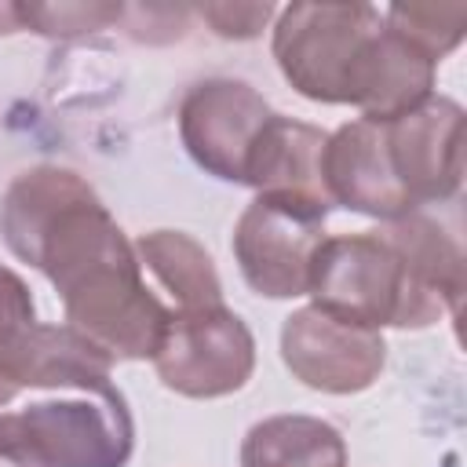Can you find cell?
<instances>
[{
	"label": "cell",
	"instance_id": "obj_16",
	"mask_svg": "<svg viewBox=\"0 0 467 467\" xmlns=\"http://www.w3.org/2000/svg\"><path fill=\"white\" fill-rule=\"evenodd\" d=\"M135 259L142 270L157 277V285L175 299V310H201L223 303V285L212 255L182 230H153L135 244Z\"/></svg>",
	"mask_w": 467,
	"mask_h": 467
},
{
	"label": "cell",
	"instance_id": "obj_13",
	"mask_svg": "<svg viewBox=\"0 0 467 467\" xmlns=\"http://www.w3.org/2000/svg\"><path fill=\"white\" fill-rule=\"evenodd\" d=\"M325 142H328V135L321 128L270 113V120L259 128V135L248 150L244 182L255 186L259 197L303 204V208L328 215L332 201H328L325 168H321Z\"/></svg>",
	"mask_w": 467,
	"mask_h": 467
},
{
	"label": "cell",
	"instance_id": "obj_20",
	"mask_svg": "<svg viewBox=\"0 0 467 467\" xmlns=\"http://www.w3.org/2000/svg\"><path fill=\"white\" fill-rule=\"evenodd\" d=\"M197 15L226 40H252L274 18V4H201Z\"/></svg>",
	"mask_w": 467,
	"mask_h": 467
},
{
	"label": "cell",
	"instance_id": "obj_2",
	"mask_svg": "<svg viewBox=\"0 0 467 467\" xmlns=\"http://www.w3.org/2000/svg\"><path fill=\"white\" fill-rule=\"evenodd\" d=\"M383 26L372 4H288L277 11L274 58L285 80L314 102H347V73L358 47Z\"/></svg>",
	"mask_w": 467,
	"mask_h": 467
},
{
	"label": "cell",
	"instance_id": "obj_5",
	"mask_svg": "<svg viewBox=\"0 0 467 467\" xmlns=\"http://www.w3.org/2000/svg\"><path fill=\"white\" fill-rule=\"evenodd\" d=\"M325 241V215L303 204L255 197L234 226V255L244 281L270 299L306 296L314 252Z\"/></svg>",
	"mask_w": 467,
	"mask_h": 467
},
{
	"label": "cell",
	"instance_id": "obj_1",
	"mask_svg": "<svg viewBox=\"0 0 467 467\" xmlns=\"http://www.w3.org/2000/svg\"><path fill=\"white\" fill-rule=\"evenodd\" d=\"M29 266L44 270L55 285L66 325L113 361L157 354L171 310L150 292L131 241L95 190L55 215Z\"/></svg>",
	"mask_w": 467,
	"mask_h": 467
},
{
	"label": "cell",
	"instance_id": "obj_6",
	"mask_svg": "<svg viewBox=\"0 0 467 467\" xmlns=\"http://www.w3.org/2000/svg\"><path fill=\"white\" fill-rule=\"evenodd\" d=\"M18 420L51 467H124L135 449V423L113 383L69 401H36Z\"/></svg>",
	"mask_w": 467,
	"mask_h": 467
},
{
	"label": "cell",
	"instance_id": "obj_18",
	"mask_svg": "<svg viewBox=\"0 0 467 467\" xmlns=\"http://www.w3.org/2000/svg\"><path fill=\"white\" fill-rule=\"evenodd\" d=\"M383 26L416 47L423 58H445L467 33V4L452 0H401L383 11Z\"/></svg>",
	"mask_w": 467,
	"mask_h": 467
},
{
	"label": "cell",
	"instance_id": "obj_8",
	"mask_svg": "<svg viewBox=\"0 0 467 467\" xmlns=\"http://www.w3.org/2000/svg\"><path fill=\"white\" fill-rule=\"evenodd\" d=\"M270 120L266 99L241 80H201L179 102V135L186 153L215 179L244 182V161Z\"/></svg>",
	"mask_w": 467,
	"mask_h": 467
},
{
	"label": "cell",
	"instance_id": "obj_15",
	"mask_svg": "<svg viewBox=\"0 0 467 467\" xmlns=\"http://www.w3.org/2000/svg\"><path fill=\"white\" fill-rule=\"evenodd\" d=\"M84 193H91V186L69 168L36 164V168L22 171L0 201V234H4L7 248L22 263H29L44 230L55 223V215L66 204L80 201Z\"/></svg>",
	"mask_w": 467,
	"mask_h": 467
},
{
	"label": "cell",
	"instance_id": "obj_12",
	"mask_svg": "<svg viewBox=\"0 0 467 467\" xmlns=\"http://www.w3.org/2000/svg\"><path fill=\"white\" fill-rule=\"evenodd\" d=\"M113 358L88 343L69 325H18L0 336V379L18 394L22 387L95 390L109 383Z\"/></svg>",
	"mask_w": 467,
	"mask_h": 467
},
{
	"label": "cell",
	"instance_id": "obj_11",
	"mask_svg": "<svg viewBox=\"0 0 467 467\" xmlns=\"http://www.w3.org/2000/svg\"><path fill=\"white\" fill-rule=\"evenodd\" d=\"M325 190L332 204H343L350 212L372 215V219H398L405 212H416L405 197L390 153H387V128L376 120H350L325 142Z\"/></svg>",
	"mask_w": 467,
	"mask_h": 467
},
{
	"label": "cell",
	"instance_id": "obj_9",
	"mask_svg": "<svg viewBox=\"0 0 467 467\" xmlns=\"http://www.w3.org/2000/svg\"><path fill=\"white\" fill-rule=\"evenodd\" d=\"M281 358L288 372L314 390L358 394L383 372L387 347L372 328L336 321L317 306H303L281 328Z\"/></svg>",
	"mask_w": 467,
	"mask_h": 467
},
{
	"label": "cell",
	"instance_id": "obj_3",
	"mask_svg": "<svg viewBox=\"0 0 467 467\" xmlns=\"http://www.w3.org/2000/svg\"><path fill=\"white\" fill-rule=\"evenodd\" d=\"M161 383L186 398H223L248 383L255 339L248 325L219 306L171 310L157 354L150 358Z\"/></svg>",
	"mask_w": 467,
	"mask_h": 467
},
{
	"label": "cell",
	"instance_id": "obj_23",
	"mask_svg": "<svg viewBox=\"0 0 467 467\" xmlns=\"http://www.w3.org/2000/svg\"><path fill=\"white\" fill-rule=\"evenodd\" d=\"M29 321H36V310H33V296L26 281L15 270L0 266V336Z\"/></svg>",
	"mask_w": 467,
	"mask_h": 467
},
{
	"label": "cell",
	"instance_id": "obj_7",
	"mask_svg": "<svg viewBox=\"0 0 467 467\" xmlns=\"http://www.w3.org/2000/svg\"><path fill=\"white\" fill-rule=\"evenodd\" d=\"M376 234L401 263V314L394 328H427L445 314L456 317L467 292V266L456 234L420 212H405Z\"/></svg>",
	"mask_w": 467,
	"mask_h": 467
},
{
	"label": "cell",
	"instance_id": "obj_17",
	"mask_svg": "<svg viewBox=\"0 0 467 467\" xmlns=\"http://www.w3.org/2000/svg\"><path fill=\"white\" fill-rule=\"evenodd\" d=\"M241 467H347V445L317 416H270L244 434Z\"/></svg>",
	"mask_w": 467,
	"mask_h": 467
},
{
	"label": "cell",
	"instance_id": "obj_22",
	"mask_svg": "<svg viewBox=\"0 0 467 467\" xmlns=\"http://www.w3.org/2000/svg\"><path fill=\"white\" fill-rule=\"evenodd\" d=\"M0 467H51L33 445L18 412H0Z\"/></svg>",
	"mask_w": 467,
	"mask_h": 467
},
{
	"label": "cell",
	"instance_id": "obj_4",
	"mask_svg": "<svg viewBox=\"0 0 467 467\" xmlns=\"http://www.w3.org/2000/svg\"><path fill=\"white\" fill-rule=\"evenodd\" d=\"M306 296L328 317L379 332L398 325L401 314V263L376 230L325 237L314 252Z\"/></svg>",
	"mask_w": 467,
	"mask_h": 467
},
{
	"label": "cell",
	"instance_id": "obj_24",
	"mask_svg": "<svg viewBox=\"0 0 467 467\" xmlns=\"http://www.w3.org/2000/svg\"><path fill=\"white\" fill-rule=\"evenodd\" d=\"M22 18H18V4H0V33H18Z\"/></svg>",
	"mask_w": 467,
	"mask_h": 467
},
{
	"label": "cell",
	"instance_id": "obj_21",
	"mask_svg": "<svg viewBox=\"0 0 467 467\" xmlns=\"http://www.w3.org/2000/svg\"><path fill=\"white\" fill-rule=\"evenodd\" d=\"M124 18H135L131 36L164 44V40H179L186 33L190 7H124Z\"/></svg>",
	"mask_w": 467,
	"mask_h": 467
},
{
	"label": "cell",
	"instance_id": "obj_10",
	"mask_svg": "<svg viewBox=\"0 0 467 467\" xmlns=\"http://www.w3.org/2000/svg\"><path fill=\"white\" fill-rule=\"evenodd\" d=\"M387 128V153L390 168L416 204L423 201H449L463 182V109L452 99L431 95L416 109L401 113Z\"/></svg>",
	"mask_w": 467,
	"mask_h": 467
},
{
	"label": "cell",
	"instance_id": "obj_14",
	"mask_svg": "<svg viewBox=\"0 0 467 467\" xmlns=\"http://www.w3.org/2000/svg\"><path fill=\"white\" fill-rule=\"evenodd\" d=\"M434 95V62L379 26L354 55L347 73V102L365 120L390 124Z\"/></svg>",
	"mask_w": 467,
	"mask_h": 467
},
{
	"label": "cell",
	"instance_id": "obj_19",
	"mask_svg": "<svg viewBox=\"0 0 467 467\" xmlns=\"http://www.w3.org/2000/svg\"><path fill=\"white\" fill-rule=\"evenodd\" d=\"M124 4H18L22 29L44 36H80L120 22Z\"/></svg>",
	"mask_w": 467,
	"mask_h": 467
}]
</instances>
